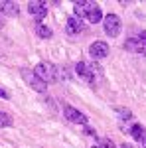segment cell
I'll return each instance as SVG.
<instances>
[{
    "instance_id": "6da1fadb",
    "label": "cell",
    "mask_w": 146,
    "mask_h": 148,
    "mask_svg": "<svg viewBox=\"0 0 146 148\" xmlns=\"http://www.w3.org/2000/svg\"><path fill=\"white\" fill-rule=\"evenodd\" d=\"M75 12L79 14V18H85L87 22L97 24L103 20V12L101 6L97 2H91V0H81V2H75Z\"/></svg>"
},
{
    "instance_id": "7a4b0ae2",
    "label": "cell",
    "mask_w": 146,
    "mask_h": 148,
    "mask_svg": "<svg viewBox=\"0 0 146 148\" xmlns=\"http://www.w3.org/2000/svg\"><path fill=\"white\" fill-rule=\"evenodd\" d=\"M34 75L38 77V79H42L44 83H51V81H57V67L53 65V63L42 61V63L36 65Z\"/></svg>"
},
{
    "instance_id": "3957f363",
    "label": "cell",
    "mask_w": 146,
    "mask_h": 148,
    "mask_svg": "<svg viewBox=\"0 0 146 148\" xmlns=\"http://www.w3.org/2000/svg\"><path fill=\"white\" fill-rule=\"evenodd\" d=\"M103 24H105V34L111 36V38H117L121 34V18L117 14H107L103 16Z\"/></svg>"
},
{
    "instance_id": "277c9868",
    "label": "cell",
    "mask_w": 146,
    "mask_h": 148,
    "mask_svg": "<svg viewBox=\"0 0 146 148\" xmlns=\"http://www.w3.org/2000/svg\"><path fill=\"white\" fill-rule=\"evenodd\" d=\"M28 12H30V16H34V20L38 24H42V20L47 16V4L44 0H32L28 4Z\"/></svg>"
},
{
    "instance_id": "5b68a950",
    "label": "cell",
    "mask_w": 146,
    "mask_h": 148,
    "mask_svg": "<svg viewBox=\"0 0 146 148\" xmlns=\"http://www.w3.org/2000/svg\"><path fill=\"white\" fill-rule=\"evenodd\" d=\"M22 77L26 79V83H28L32 89H36L38 93H45L47 83H44L42 79H38V77L34 75V71H30V69H22Z\"/></svg>"
},
{
    "instance_id": "8992f818",
    "label": "cell",
    "mask_w": 146,
    "mask_h": 148,
    "mask_svg": "<svg viewBox=\"0 0 146 148\" xmlns=\"http://www.w3.org/2000/svg\"><path fill=\"white\" fill-rule=\"evenodd\" d=\"M63 114L67 116L71 123H75V125H87L89 123V119L81 111H77L75 107H71V105H63Z\"/></svg>"
},
{
    "instance_id": "52a82bcc",
    "label": "cell",
    "mask_w": 146,
    "mask_h": 148,
    "mask_svg": "<svg viewBox=\"0 0 146 148\" xmlns=\"http://www.w3.org/2000/svg\"><path fill=\"white\" fill-rule=\"evenodd\" d=\"M89 53L93 59H103V57L109 56V44L103 42V40H97L89 46Z\"/></svg>"
},
{
    "instance_id": "ba28073f",
    "label": "cell",
    "mask_w": 146,
    "mask_h": 148,
    "mask_svg": "<svg viewBox=\"0 0 146 148\" xmlns=\"http://www.w3.org/2000/svg\"><path fill=\"white\" fill-rule=\"evenodd\" d=\"M75 69H77V73L85 81H89V83H93V81H95V65H87L85 61H77Z\"/></svg>"
},
{
    "instance_id": "9c48e42d",
    "label": "cell",
    "mask_w": 146,
    "mask_h": 148,
    "mask_svg": "<svg viewBox=\"0 0 146 148\" xmlns=\"http://www.w3.org/2000/svg\"><path fill=\"white\" fill-rule=\"evenodd\" d=\"M83 28H85V24H83L81 18H77V16H69L67 26H65V32H67L69 36H75V34H79V32H83Z\"/></svg>"
},
{
    "instance_id": "30bf717a",
    "label": "cell",
    "mask_w": 146,
    "mask_h": 148,
    "mask_svg": "<svg viewBox=\"0 0 146 148\" xmlns=\"http://www.w3.org/2000/svg\"><path fill=\"white\" fill-rule=\"evenodd\" d=\"M0 12H2L4 16H18V14H20V8H18V4L12 2V0H2V2H0Z\"/></svg>"
},
{
    "instance_id": "8fae6325",
    "label": "cell",
    "mask_w": 146,
    "mask_h": 148,
    "mask_svg": "<svg viewBox=\"0 0 146 148\" xmlns=\"http://www.w3.org/2000/svg\"><path fill=\"white\" fill-rule=\"evenodd\" d=\"M128 132L132 134V138H134L136 142H140V144H144V142H146V128L142 125H132Z\"/></svg>"
},
{
    "instance_id": "7c38bea8",
    "label": "cell",
    "mask_w": 146,
    "mask_h": 148,
    "mask_svg": "<svg viewBox=\"0 0 146 148\" xmlns=\"http://www.w3.org/2000/svg\"><path fill=\"white\" fill-rule=\"evenodd\" d=\"M124 47H126L128 51H136V53L144 51V46L138 42V38H136V40H132V38H130V40H126V42H124Z\"/></svg>"
},
{
    "instance_id": "4fadbf2b",
    "label": "cell",
    "mask_w": 146,
    "mask_h": 148,
    "mask_svg": "<svg viewBox=\"0 0 146 148\" xmlns=\"http://www.w3.org/2000/svg\"><path fill=\"white\" fill-rule=\"evenodd\" d=\"M36 32H38V36H40L42 40H49V38H51V30H49L47 26H44V24H38V26H36Z\"/></svg>"
},
{
    "instance_id": "5bb4252c",
    "label": "cell",
    "mask_w": 146,
    "mask_h": 148,
    "mask_svg": "<svg viewBox=\"0 0 146 148\" xmlns=\"http://www.w3.org/2000/svg\"><path fill=\"white\" fill-rule=\"evenodd\" d=\"M12 125V116L6 114L4 111H0V126H10Z\"/></svg>"
},
{
    "instance_id": "9a60e30c",
    "label": "cell",
    "mask_w": 146,
    "mask_h": 148,
    "mask_svg": "<svg viewBox=\"0 0 146 148\" xmlns=\"http://www.w3.org/2000/svg\"><path fill=\"white\" fill-rule=\"evenodd\" d=\"M117 114H119L123 121H128V119H132V113H130L128 109H117Z\"/></svg>"
},
{
    "instance_id": "2e32d148",
    "label": "cell",
    "mask_w": 146,
    "mask_h": 148,
    "mask_svg": "<svg viewBox=\"0 0 146 148\" xmlns=\"http://www.w3.org/2000/svg\"><path fill=\"white\" fill-rule=\"evenodd\" d=\"M99 144H101L103 148H117V146H114V142H112V140H109V138H103Z\"/></svg>"
},
{
    "instance_id": "e0dca14e",
    "label": "cell",
    "mask_w": 146,
    "mask_h": 148,
    "mask_svg": "<svg viewBox=\"0 0 146 148\" xmlns=\"http://www.w3.org/2000/svg\"><path fill=\"white\" fill-rule=\"evenodd\" d=\"M0 97H2V99H6V101H8V99H10V93L6 91V89H4V87H0Z\"/></svg>"
},
{
    "instance_id": "ac0fdd59",
    "label": "cell",
    "mask_w": 146,
    "mask_h": 148,
    "mask_svg": "<svg viewBox=\"0 0 146 148\" xmlns=\"http://www.w3.org/2000/svg\"><path fill=\"white\" fill-rule=\"evenodd\" d=\"M138 42L146 47V32H140V34H138Z\"/></svg>"
},
{
    "instance_id": "d6986e66",
    "label": "cell",
    "mask_w": 146,
    "mask_h": 148,
    "mask_svg": "<svg viewBox=\"0 0 146 148\" xmlns=\"http://www.w3.org/2000/svg\"><path fill=\"white\" fill-rule=\"evenodd\" d=\"M121 148H132V146H130V144H126V142H124V144H123V146H121Z\"/></svg>"
},
{
    "instance_id": "ffe728a7",
    "label": "cell",
    "mask_w": 146,
    "mask_h": 148,
    "mask_svg": "<svg viewBox=\"0 0 146 148\" xmlns=\"http://www.w3.org/2000/svg\"><path fill=\"white\" fill-rule=\"evenodd\" d=\"M2 26H4V20H2V18H0V28H2Z\"/></svg>"
},
{
    "instance_id": "44dd1931",
    "label": "cell",
    "mask_w": 146,
    "mask_h": 148,
    "mask_svg": "<svg viewBox=\"0 0 146 148\" xmlns=\"http://www.w3.org/2000/svg\"><path fill=\"white\" fill-rule=\"evenodd\" d=\"M93 148H103V146H101V144H95V146H93Z\"/></svg>"
},
{
    "instance_id": "7402d4cb",
    "label": "cell",
    "mask_w": 146,
    "mask_h": 148,
    "mask_svg": "<svg viewBox=\"0 0 146 148\" xmlns=\"http://www.w3.org/2000/svg\"><path fill=\"white\" fill-rule=\"evenodd\" d=\"M142 148H146V142H144V144H142Z\"/></svg>"
}]
</instances>
